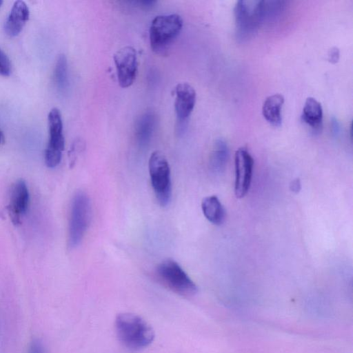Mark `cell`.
Wrapping results in <instances>:
<instances>
[{"label": "cell", "instance_id": "cell-1", "mask_svg": "<svg viewBox=\"0 0 353 353\" xmlns=\"http://www.w3.org/2000/svg\"><path fill=\"white\" fill-rule=\"evenodd\" d=\"M114 325L119 342L131 351L144 349L154 339L155 333L152 327L138 314L119 313L115 318Z\"/></svg>", "mask_w": 353, "mask_h": 353}, {"label": "cell", "instance_id": "cell-2", "mask_svg": "<svg viewBox=\"0 0 353 353\" xmlns=\"http://www.w3.org/2000/svg\"><path fill=\"white\" fill-rule=\"evenodd\" d=\"M183 25V19L177 14L155 17L151 22L149 30L150 45L152 50L157 54L166 55L179 35Z\"/></svg>", "mask_w": 353, "mask_h": 353}, {"label": "cell", "instance_id": "cell-3", "mask_svg": "<svg viewBox=\"0 0 353 353\" xmlns=\"http://www.w3.org/2000/svg\"><path fill=\"white\" fill-rule=\"evenodd\" d=\"M155 277L164 287L185 297L197 292V287L181 265L172 259L160 263L154 270Z\"/></svg>", "mask_w": 353, "mask_h": 353}, {"label": "cell", "instance_id": "cell-4", "mask_svg": "<svg viewBox=\"0 0 353 353\" xmlns=\"http://www.w3.org/2000/svg\"><path fill=\"white\" fill-rule=\"evenodd\" d=\"M91 220V203L88 195L79 191L74 195L68 223V245L77 248L82 241Z\"/></svg>", "mask_w": 353, "mask_h": 353}, {"label": "cell", "instance_id": "cell-5", "mask_svg": "<svg viewBox=\"0 0 353 353\" xmlns=\"http://www.w3.org/2000/svg\"><path fill=\"white\" fill-rule=\"evenodd\" d=\"M234 15L238 39H249L264 23V1H238Z\"/></svg>", "mask_w": 353, "mask_h": 353}, {"label": "cell", "instance_id": "cell-6", "mask_svg": "<svg viewBox=\"0 0 353 353\" xmlns=\"http://www.w3.org/2000/svg\"><path fill=\"white\" fill-rule=\"evenodd\" d=\"M148 169L157 201L161 206H167L172 198V182L165 156L160 151L153 152L149 159Z\"/></svg>", "mask_w": 353, "mask_h": 353}, {"label": "cell", "instance_id": "cell-7", "mask_svg": "<svg viewBox=\"0 0 353 353\" xmlns=\"http://www.w3.org/2000/svg\"><path fill=\"white\" fill-rule=\"evenodd\" d=\"M49 139L45 151V163L47 167L54 168L61 162L65 147L63 125L60 110L57 108L50 110L48 116Z\"/></svg>", "mask_w": 353, "mask_h": 353}, {"label": "cell", "instance_id": "cell-8", "mask_svg": "<svg viewBox=\"0 0 353 353\" xmlns=\"http://www.w3.org/2000/svg\"><path fill=\"white\" fill-rule=\"evenodd\" d=\"M113 58L119 85L123 88L131 86L136 79L138 68L135 49L129 46L123 47L116 52Z\"/></svg>", "mask_w": 353, "mask_h": 353}, {"label": "cell", "instance_id": "cell-9", "mask_svg": "<svg viewBox=\"0 0 353 353\" xmlns=\"http://www.w3.org/2000/svg\"><path fill=\"white\" fill-rule=\"evenodd\" d=\"M234 165V193L237 198L241 199L250 189L254 167L253 158L246 148L241 147L236 151Z\"/></svg>", "mask_w": 353, "mask_h": 353}, {"label": "cell", "instance_id": "cell-10", "mask_svg": "<svg viewBox=\"0 0 353 353\" xmlns=\"http://www.w3.org/2000/svg\"><path fill=\"white\" fill-rule=\"evenodd\" d=\"M174 93V110L178 123V133L181 134L194 110L196 94L194 88L188 83H178L175 87Z\"/></svg>", "mask_w": 353, "mask_h": 353}, {"label": "cell", "instance_id": "cell-11", "mask_svg": "<svg viewBox=\"0 0 353 353\" xmlns=\"http://www.w3.org/2000/svg\"><path fill=\"white\" fill-rule=\"evenodd\" d=\"M30 201L29 190L26 183L19 179L13 185L7 210L14 225L21 223V218L26 213Z\"/></svg>", "mask_w": 353, "mask_h": 353}, {"label": "cell", "instance_id": "cell-12", "mask_svg": "<svg viewBox=\"0 0 353 353\" xmlns=\"http://www.w3.org/2000/svg\"><path fill=\"white\" fill-rule=\"evenodd\" d=\"M29 8L23 1H14L6 20L4 30L10 37L19 34L29 19Z\"/></svg>", "mask_w": 353, "mask_h": 353}, {"label": "cell", "instance_id": "cell-13", "mask_svg": "<svg viewBox=\"0 0 353 353\" xmlns=\"http://www.w3.org/2000/svg\"><path fill=\"white\" fill-rule=\"evenodd\" d=\"M157 125V115L148 110L138 117L134 126L135 139L141 148H145L150 143Z\"/></svg>", "mask_w": 353, "mask_h": 353}, {"label": "cell", "instance_id": "cell-14", "mask_svg": "<svg viewBox=\"0 0 353 353\" xmlns=\"http://www.w3.org/2000/svg\"><path fill=\"white\" fill-rule=\"evenodd\" d=\"M284 97L281 94H274L268 97L262 106V114L265 120L274 126L281 125V108Z\"/></svg>", "mask_w": 353, "mask_h": 353}, {"label": "cell", "instance_id": "cell-15", "mask_svg": "<svg viewBox=\"0 0 353 353\" xmlns=\"http://www.w3.org/2000/svg\"><path fill=\"white\" fill-rule=\"evenodd\" d=\"M302 120L310 125L314 132H319L322 127L323 108L321 103L313 97L305 101L301 114Z\"/></svg>", "mask_w": 353, "mask_h": 353}, {"label": "cell", "instance_id": "cell-16", "mask_svg": "<svg viewBox=\"0 0 353 353\" xmlns=\"http://www.w3.org/2000/svg\"><path fill=\"white\" fill-rule=\"evenodd\" d=\"M201 209L205 217L214 225H221L225 220V211L216 196L205 197L201 203Z\"/></svg>", "mask_w": 353, "mask_h": 353}, {"label": "cell", "instance_id": "cell-17", "mask_svg": "<svg viewBox=\"0 0 353 353\" xmlns=\"http://www.w3.org/2000/svg\"><path fill=\"white\" fill-rule=\"evenodd\" d=\"M229 156L227 143L223 139L216 141L210 157L209 165L214 174L224 172Z\"/></svg>", "mask_w": 353, "mask_h": 353}, {"label": "cell", "instance_id": "cell-18", "mask_svg": "<svg viewBox=\"0 0 353 353\" xmlns=\"http://www.w3.org/2000/svg\"><path fill=\"white\" fill-rule=\"evenodd\" d=\"M54 83L61 91L68 88V61L65 54H60L56 61L54 70Z\"/></svg>", "mask_w": 353, "mask_h": 353}, {"label": "cell", "instance_id": "cell-19", "mask_svg": "<svg viewBox=\"0 0 353 353\" xmlns=\"http://www.w3.org/2000/svg\"><path fill=\"white\" fill-rule=\"evenodd\" d=\"M12 66L6 54L0 48V75L9 76L11 74Z\"/></svg>", "mask_w": 353, "mask_h": 353}, {"label": "cell", "instance_id": "cell-20", "mask_svg": "<svg viewBox=\"0 0 353 353\" xmlns=\"http://www.w3.org/2000/svg\"><path fill=\"white\" fill-rule=\"evenodd\" d=\"M27 353H46V348L39 339H34L30 344Z\"/></svg>", "mask_w": 353, "mask_h": 353}, {"label": "cell", "instance_id": "cell-21", "mask_svg": "<svg viewBox=\"0 0 353 353\" xmlns=\"http://www.w3.org/2000/svg\"><path fill=\"white\" fill-rule=\"evenodd\" d=\"M328 61L332 63H336L339 61L340 57V50L336 47H333L328 51Z\"/></svg>", "mask_w": 353, "mask_h": 353}, {"label": "cell", "instance_id": "cell-22", "mask_svg": "<svg viewBox=\"0 0 353 353\" xmlns=\"http://www.w3.org/2000/svg\"><path fill=\"white\" fill-rule=\"evenodd\" d=\"M301 188V181L299 179H296L293 180L290 185V189L291 191H292L294 193H297L300 191Z\"/></svg>", "mask_w": 353, "mask_h": 353}, {"label": "cell", "instance_id": "cell-23", "mask_svg": "<svg viewBox=\"0 0 353 353\" xmlns=\"http://www.w3.org/2000/svg\"><path fill=\"white\" fill-rule=\"evenodd\" d=\"M340 129L341 128L339 123L335 118H333L332 119V130L333 134L335 136H338L340 133Z\"/></svg>", "mask_w": 353, "mask_h": 353}, {"label": "cell", "instance_id": "cell-24", "mask_svg": "<svg viewBox=\"0 0 353 353\" xmlns=\"http://www.w3.org/2000/svg\"><path fill=\"white\" fill-rule=\"evenodd\" d=\"M2 140H3V134H2V132L0 131V144L2 141Z\"/></svg>", "mask_w": 353, "mask_h": 353}, {"label": "cell", "instance_id": "cell-25", "mask_svg": "<svg viewBox=\"0 0 353 353\" xmlns=\"http://www.w3.org/2000/svg\"><path fill=\"white\" fill-rule=\"evenodd\" d=\"M2 3H3V1L0 0V7L1 6Z\"/></svg>", "mask_w": 353, "mask_h": 353}]
</instances>
